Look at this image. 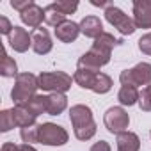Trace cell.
<instances>
[{
	"instance_id": "cell-31",
	"label": "cell",
	"mask_w": 151,
	"mask_h": 151,
	"mask_svg": "<svg viewBox=\"0 0 151 151\" xmlns=\"http://www.w3.org/2000/svg\"><path fill=\"white\" fill-rule=\"evenodd\" d=\"M13 29H14V25L9 22V18L7 16H0V34H2V36H11V32H13Z\"/></svg>"
},
{
	"instance_id": "cell-21",
	"label": "cell",
	"mask_w": 151,
	"mask_h": 151,
	"mask_svg": "<svg viewBox=\"0 0 151 151\" xmlns=\"http://www.w3.org/2000/svg\"><path fill=\"white\" fill-rule=\"evenodd\" d=\"M112 86H114L112 78L109 77L107 73H101L100 71V73H96V77H94V84H93L91 91L96 93V94H107L112 89Z\"/></svg>"
},
{
	"instance_id": "cell-25",
	"label": "cell",
	"mask_w": 151,
	"mask_h": 151,
	"mask_svg": "<svg viewBox=\"0 0 151 151\" xmlns=\"http://www.w3.org/2000/svg\"><path fill=\"white\" fill-rule=\"evenodd\" d=\"M14 126H16V123H14V117H13L11 109H4L2 112H0V132H2V133H7V132H11Z\"/></svg>"
},
{
	"instance_id": "cell-33",
	"label": "cell",
	"mask_w": 151,
	"mask_h": 151,
	"mask_svg": "<svg viewBox=\"0 0 151 151\" xmlns=\"http://www.w3.org/2000/svg\"><path fill=\"white\" fill-rule=\"evenodd\" d=\"M89 151H112V147H110V144L107 140H98V142H94L91 146Z\"/></svg>"
},
{
	"instance_id": "cell-4",
	"label": "cell",
	"mask_w": 151,
	"mask_h": 151,
	"mask_svg": "<svg viewBox=\"0 0 151 151\" xmlns=\"http://www.w3.org/2000/svg\"><path fill=\"white\" fill-rule=\"evenodd\" d=\"M121 86H132V87H146L151 84V64L149 62H139L130 69L121 71L119 75Z\"/></svg>"
},
{
	"instance_id": "cell-24",
	"label": "cell",
	"mask_w": 151,
	"mask_h": 151,
	"mask_svg": "<svg viewBox=\"0 0 151 151\" xmlns=\"http://www.w3.org/2000/svg\"><path fill=\"white\" fill-rule=\"evenodd\" d=\"M45 22L50 25V27H59L60 23L66 22V14H62L59 9H55L53 4H48L45 7Z\"/></svg>"
},
{
	"instance_id": "cell-23",
	"label": "cell",
	"mask_w": 151,
	"mask_h": 151,
	"mask_svg": "<svg viewBox=\"0 0 151 151\" xmlns=\"http://www.w3.org/2000/svg\"><path fill=\"white\" fill-rule=\"evenodd\" d=\"M94 77H96V73H91V71H84V69H77L73 73V82L77 84L78 87L82 89H89L93 87L94 84Z\"/></svg>"
},
{
	"instance_id": "cell-18",
	"label": "cell",
	"mask_w": 151,
	"mask_h": 151,
	"mask_svg": "<svg viewBox=\"0 0 151 151\" xmlns=\"http://www.w3.org/2000/svg\"><path fill=\"white\" fill-rule=\"evenodd\" d=\"M11 112H13L14 123H16V126H18L20 130H22V128H29V126H37V124H36V119H37V117L32 116L25 105H14V107L11 109Z\"/></svg>"
},
{
	"instance_id": "cell-7",
	"label": "cell",
	"mask_w": 151,
	"mask_h": 151,
	"mask_svg": "<svg viewBox=\"0 0 151 151\" xmlns=\"http://www.w3.org/2000/svg\"><path fill=\"white\" fill-rule=\"evenodd\" d=\"M69 121H71L73 130L82 128V126H89V124L96 123L91 107H87L84 103H77V105H73L69 109Z\"/></svg>"
},
{
	"instance_id": "cell-1",
	"label": "cell",
	"mask_w": 151,
	"mask_h": 151,
	"mask_svg": "<svg viewBox=\"0 0 151 151\" xmlns=\"http://www.w3.org/2000/svg\"><path fill=\"white\" fill-rule=\"evenodd\" d=\"M39 89V80L34 73H20L14 78V87L11 91V100L14 105L27 103L36 96Z\"/></svg>"
},
{
	"instance_id": "cell-9",
	"label": "cell",
	"mask_w": 151,
	"mask_h": 151,
	"mask_svg": "<svg viewBox=\"0 0 151 151\" xmlns=\"http://www.w3.org/2000/svg\"><path fill=\"white\" fill-rule=\"evenodd\" d=\"M133 22L137 29H151V0H133Z\"/></svg>"
},
{
	"instance_id": "cell-30",
	"label": "cell",
	"mask_w": 151,
	"mask_h": 151,
	"mask_svg": "<svg viewBox=\"0 0 151 151\" xmlns=\"http://www.w3.org/2000/svg\"><path fill=\"white\" fill-rule=\"evenodd\" d=\"M139 50H140L144 55H149V57H151V32L144 34V36L139 39Z\"/></svg>"
},
{
	"instance_id": "cell-28",
	"label": "cell",
	"mask_w": 151,
	"mask_h": 151,
	"mask_svg": "<svg viewBox=\"0 0 151 151\" xmlns=\"http://www.w3.org/2000/svg\"><path fill=\"white\" fill-rule=\"evenodd\" d=\"M55 9H59L62 14H73L78 9V2H71V0H59V2H53Z\"/></svg>"
},
{
	"instance_id": "cell-16",
	"label": "cell",
	"mask_w": 151,
	"mask_h": 151,
	"mask_svg": "<svg viewBox=\"0 0 151 151\" xmlns=\"http://www.w3.org/2000/svg\"><path fill=\"white\" fill-rule=\"evenodd\" d=\"M68 109V96L64 93H52L46 96V114L60 116Z\"/></svg>"
},
{
	"instance_id": "cell-8",
	"label": "cell",
	"mask_w": 151,
	"mask_h": 151,
	"mask_svg": "<svg viewBox=\"0 0 151 151\" xmlns=\"http://www.w3.org/2000/svg\"><path fill=\"white\" fill-rule=\"evenodd\" d=\"M109 62H110V59H107V57L96 53L94 50H89V52H86V53L78 59L77 69H84V71H91V73H100V69H101L103 66H107Z\"/></svg>"
},
{
	"instance_id": "cell-3",
	"label": "cell",
	"mask_w": 151,
	"mask_h": 151,
	"mask_svg": "<svg viewBox=\"0 0 151 151\" xmlns=\"http://www.w3.org/2000/svg\"><path fill=\"white\" fill-rule=\"evenodd\" d=\"M69 140V133L64 126L55 124V123H43L37 124V142L43 146H50V147H59L68 144Z\"/></svg>"
},
{
	"instance_id": "cell-29",
	"label": "cell",
	"mask_w": 151,
	"mask_h": 151,
	"mask_svg": "<svg viewBox=\"0 0 151 151\" xmlns=\"http://www.w3.org/2000/svg\"><path fill=\"white\" fill-rule=\"evenodd\" d=\"M20 137L23 140V144H34L37 142V126H29V128H22L20 130Z\"/></svg>"
},
{
	"instance_id": "cell-11",
	"label": "cell",
	"mask_w": 151,
	"mask_h": 151,
	"mask_svg": "<svg viewBox=\"0 0 151 151\" xmlns=\"http://www.w3.org/2000/svg\"><path fill=\"white\" fill-rule=\"evenodd\" d=\"M30 37H32V50L37 53V55H46L52 52L53 48V43H52V37H50V32L43 27L36 29L30 32Z\"/></svg>"
},
{
	"instance_id": "cell-26",
	"label": "cell",
	"mask_w": 151,
	"mask_h": 151,
	"mask_svg": "<svg viewBox=\"0 0 151 151\" xmlns=\"http://www.w3.org/2000/svg\"><path fill=\"white\" fill-rule=\"evenodd\" d=\"M96 132H98V126H96V123H93V124H89V126H82V128L73 130L75 137H77L78 140H82V142H86V140H91V139L96 135Z\"/></svg>"
},
{
	"instance_id": "cell-5",
	"label": "cell",
	"mask_w": 151,
	"mask_h": 151,
	"mask_svg": "<svg viewBox=\"0 0 151 151\" xmlns=\"http://www.w3.org/2000/svg\"><path fill=\"white\" fill-rule=\"evenodd\" d=\"M103 14H105V20L123 36H132L137 30V25H135L133 18H130L123 9H119L116 6H109Z\"/></svg>"
},
{
	"instance_id": "cell-13",
	"label": "cell",
	"mask_w": 151,
	"mask_h": 151,
	"mask_svg": "<svg viewBox=\"0 0 151 151\" xmlns=\"http://www.w3.org/2000/svg\"><path fill=\"white\" fill-rule=\"evenodd\" d=\"M121 43H123V41H121V39H116L112 34L103 32L100 37H96V39H94V43H93L91 50H94L96 53H100V55H103V57H107V59H110L112 50H114L117 45H121Z\"/></svg>"
},
{
	"instance_id": "cell-35",
	"label": "cell",
	"mask_w": 151,
	"mask_h": 151,
	"mask_svg": "<svg viewBox=\"0 0 151 151\" xmlns=\"http://www.w3.org/2000/svg\"><path fill=\"white\" fill-rule=\"evenodd\" d=\"M18 151H37L34 146H30V144H20L18 146Z\"/></svg>"
},
{
	"instance_id": "cell-20",
	"label": "cell",
	"mask_w": 151,
	"mask_h": 151,
	"mask_svg": "<svg viewBox=\"0 0 151 151\" xmlns=\"http://www.w3.org/2000/svg\"><path fill=\"white\" fill-rule=\"evenodd\" d=\"M139 98H140V91L132 86H121L117 93V101L121 103V107H133L135 103H139Z\"/></svg>"
},
{
	"instance_id": "cell-19",
	"label": "cell",
	"mask_w": 151,
	"mask_h": 151,
	"mask_svg": "<svg viewBox=\"0 0 151 151\" xmlns=\"http://www.w3.org/2000/svg\"><path fill=\"white\" fill-rule=\"evenodd\" d=\"M0 75L4 78H16L18 77V64L13 57H9V53L6 52V48H2V59H0Z\"/></svg>"
},
{
	"instance_id": "cell-17",
	"label": "cell",
	"mask_w": 151,
	"mask_h": 151,
	"mask_svg": "<svg viewBox=\"0 0 151 151\" xmlns=\"http://www.w3.org/2000/svg\"><path fill=\"white\" fill-rule=\"evenodd\" d=\"M116 144H117V151H139L140 149L139 135L133 132H128V130L116 135Z\"/></svg>"
},
{
	"instance_id": "cell-2",
	"label": "cell",
	"mask_w": 151,
	"mask_h": 151,
	"mask_svg": "<svg viewBox=\"0 0 151 151\" xmlns=\"http://www.w3.org/2000/svg\"><path fill=\"white\" fill-rule=\"evenodd\" d=\"M39 89L46 93H68L73 84V77L66 71H43L37 75Z\"/></svg>"
},
{
	"instance_id": "cell-32",
	"label": "cell",
	"mask_w": 151,
	"mask_h": 151,
	"mask_svg": "<svg viewBox=\"0 0 151 151\" xmlns=\"http://www.w3.org/2000/svg\"><path fill=\"white\" fill-rule=\"evenodd\" d=\"M30 4H34L32 0H11V7L14 11H18V13H23Z\"/></svg>"
},
{
	"instance_id": "cell-22",
	"label": "cell",
	"mask_w": 151,
	"mask_h": 151,
	"mask_svg": "<svg viewBox=\"0 0 151 151\" xmlns=\"http://www.w3.org/2000/svg\"><path fill=\"white\" fill-rule=\"evenodd\" d=\"M29 109V112L36 117H39L41 114H46V96L45 94H36L32 100H29L27 103H22Z\"/></svg>"
},
{
	"instance_id": "cell-15",
	"label": "cell",
	"mask_w": 151,
	"mask_h": 151,
	"mask_svg": "<svg viewBox=\"0 0 151 151\" xmlns=\"http://www.w3.org/2000/svg\"><path fill=\"white\" fill-rule=\"evenodd\" d=\"M80 32L86 36V37H91V39H96L100 37L105 30H103V22L98 18V16H86L82 18L80 22Z\"/></svg>"
},
{
	"instance_id": "cell-27",
	"label": "cell",
	"mask_w": 151,
	"mask_h": 151,
	"mask_svg": "<svg viewBox=\"0 0 151 151\" xmlns=\"http://www.w3.org/2000/svg\"><path fill=\"white\" fill-rule=\"evenodd\" d=\"M139 107L142 112H151V84L146 86L140 91V98H139Z\"/></svg>"
},
{
	"instance_id": "cell-36",
	"label": "cell",
	"mask_w": 151,
	"mask_h": 151,
	"mask_svg": "<svg viewBox=\"0 0 151 151\" xmlns=\"http://www.w3.org/2000/svg\"><path fill=\"white\" fill-rule=\"evenodd\" d=\"M91 4L93 6H96V7H109V6H112V4H109V2H96V0H91Z\"/></svg>"
},
{
	"instance_id": "cell-10",
	"label": "cell",
	"mask_w": 151,
	"mask_h": 151,
	"mask_svg": "<svg viewBox=\"0 0 151 151\" xmlns=\"http://www.w3.org/2000/svg\"><path fill=\"white\" fill-rule=\"evenodd\" d=\"M7 43L16 53H25L29 48H32V37L23 27H14L11 36L7 37Z\"/></svg>"
},
{
	"instance_id": "cell-37",
	"label": "cell",
	"mask_w": 151,
	"mask_h": 151,
	"mask_svg": "<svg viewBox=\"0 0 151 151\" xmlns=\"http://www.w3.org/2000/svg\"><path fill=\"white\" fill-rule=\"evenodd\" d=\"M149 139H151V132H149Z\"/></svg>"
},
{
	"instance_id": "cell-6",
	"label": "cell",
	"mask_w": 151,
	"mask_h": 151,
	"mask_svg": "<svg viewBox=\"0 0 151 151\" xmlns=\"http://www.w3.org/2000/svg\"><path fill=\"white\" fill-rule=\"evenodd\" d=\"M103 124H105V128L110 133L119 135V133H123V132L128 130V126H130V116H128V112L123 107H110L103 114Z\"/></svg>"
},
{
	"instance_id": "cell-34",
	"label": "cell",
	"mask_w": 151,
	"mask_h": 151,
	"mask_svg": "<svg viewBox=\"0 0 151 151\" xmlns=\"http://www.w3.org/2000/svg\"><path fill=\"white\" fill-rule=\"evenodd\" d=\"M0 151H18V146L13 144V142H4L2 147H0Z\"/></svg>"
},
{
	"instance_id": "cell-14",
	"label": "cell",
	"mask_w": 151,
	"mask_h": 151,
	"mask_svg": "<svg viewBox=\"0 0 151 151\" xmlns=\"http://www.w3.org/2000/svg\"><path fill=\"white\" fill-rule=\"evenodd\" d=\"M80 23H75L71 20H66L64 23H60L59 27H55V37L60 43H73L77 41V37L80 36Z\"/></svg>"
},
{
	"instance_id": "cell-12",
	"label": "cell",
	"mask_w": 151,
	"mask_h": 151,
	"mask_svg": "<svg viewBox=\"0 0 151 151\" xmlns=\"http://www.w3.org/2000/svg\"><path fill=\"white\" fill-rule=\"evenodd\" d=\"M20 20H22L23 25H27V27H30V29L36 30V29L41 27V23H43V20H45V9L34 2V4H30L23 13H20Z\"/></svg>"
}]
</instances>
